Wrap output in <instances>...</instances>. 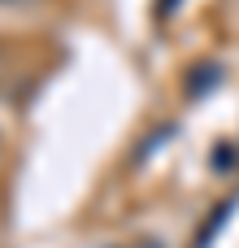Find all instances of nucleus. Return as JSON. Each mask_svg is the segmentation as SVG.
Masks as SVG:
<instances>
[{
    "instance_id": "obj_1",
    "label": "nucleus",
    "mask_w": 239,
    "mask_h": 248,
    "mask_svg": "<svg viewBox=\"0 0 239 248\" xmlns=\"http://www.w3.org/2000/svg\"><path fill=\"white\" fill-rule=\"evenodd\" d=\"M231 209H235L231 201H226V205H218V209H213V218H209V222H205V227L196 231V244H192V248H209V244H213V235L222 231V222L231 218Z\"/></svg>"
},
{
    "instance_id": "obj_2",
    "label": "nucleus",
    "mask_w": 239,
    "mask_h": 248,
    "mask_svg": "<svg viewBox=\"0 0 239 248\" xmlns=\"http://www.w3.org/2000/svg\"><path fill=\"white\" fill-rule=\"evenodd\" d=\"M213 83H218V65H209V74H196V78L187 83V96H196L200 87H213Z\"/></svg>"
},
{
    "instance_id": "obj_3",
    "label": "nucleus",
    "mask_w": 239,
    "mask_h": 248,
    "mask_svg": "<svg viewBox=\"0 0 239 248\" xmlns=\"http://www.w3.org/2000/svg\"><path fill=\"white\" fill-rule=\"evenodd\" d=\"M174 9H179V0H161V4H157V17H165V13H174Z\"/></svg>"
},
{
    "instance_id": "obj_4",
    "label": "nucleus",
    "mask_w": 239,
    "mask_h": 248,
    "mask_svg": "<svg viewBox=\"0 0 239 248\" xmlns=\"http://www.w3.org/2000/svg\"><path fill=\"white\" fill-rule=\"evenodd\" d=\"M0 4H30V0H0Z\"/></svg>"
},
{
    "instance_id": "obj_5",
    "label": "nucleus",
    "mask_w": 239,
    "mask_h": 248,
    "mask_svg": "<svg viewBox=\"0 0 239 248\" xmlns=\"http://www.w3.org/2000/svg\"><path fill=\"white\" fill-rule=\"evenodd\" d=\"M0 74H4V70H0Z\"/></svg>"
}]
</instances>
